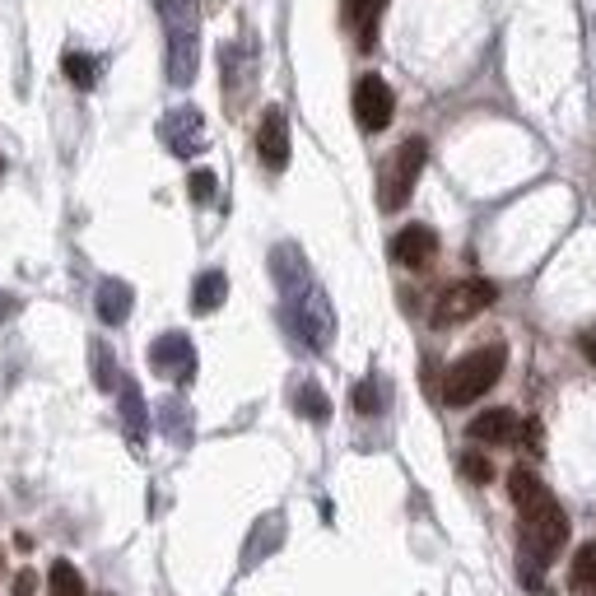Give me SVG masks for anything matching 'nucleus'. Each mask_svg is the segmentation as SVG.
<instances>
[{
  "label": "nucleus",
  "instance_id": "obj_9",
  "mask_svg": "<svg viewBox=\"0 0 596 596\" xmlns=\"http://www.w3.org/2000/svg\"><path fill=\"white\" fill-rule=\"evenodd\" d=\"M159 136L177 159H191V154H201L205 149V117L196 108H173L168 117H163Z\"/></svg>",
  "mask_w": 596,
  "mask_h": 596
},
{
  "label": "nucleus",
  "instance_id": "obj_6",
  "mask_svg": "<svg viewBox=\"0 0 596 596\" xmlns=\"http://www.w3.org/2000/svg\"><path fill=\"white\" fill-rule=\"evenodd\" d=\"M489 303H494V285H489V280H461V285H452L434 303V326L471 322V317H480Z\"/></svg>",
  "mask_w": 596,
  "mask_h": 596
},
{
  "label": "nucleus",
  "instance_id": "obj_33",
  "mask_svg": "<svg viewBox=\"0 0 596 596\" xmlns=\"http://www.w3.org/2000/svg\"><path fill=\"white\" fill-rule=\"evenodd\" d=\"M0 559H5V555H0Z\"/></svg>",
  "mask_w": 596,
  "mask_h": 596
},
{
  "label": "nucleus",
  "instance_id": "obj_8",
  "mask_svg": "<svg viewBox=\"0 0 596 596\" xmlns=\"http://www.w3.org/2000/svg\"><path fill=\"white\" fill-rule=\"evenodd\" d=\"M149 368L163 373L168 382H191L196 378V350L182 331H163L154 345H149Z\"/></svg>",
  "mask_w": 596,
  "mask_h": 596
},
{
  "label": "nucleus",
  "instance_id": "obj_17",
  "mask_svg": "<svg viewBox=\"0 0 596 596\" xmlns=\"http://www.w3.org/2000/svg\"><path fill=\"white\" fill-rule=\"evenodd\" d=\"M569 587L578 596H596V541H587L578 555H573V569H569Z\"/></svg>",
  "mask_w": 596,
  "mask_h": 596
},
{
  "label": "nucleus",
  "instance_id": "obj_25",
  "mask_svg": "<svg viewBox=\"0 0 596 596\" xmlns=\"http://www.w3.org/2000/svg\"><path fill=\"white\" fill-rule=\"evenodd\" d=\"M461 475L475 480V485H489V480H494V466H489L480 452H466V457H461Z\"/></svg>",
  "mask_w": 596,
  "mask_h": 596
},
{
  "label": "nucleus",
  "instance_id": "obj_5",
  "mask_svg": "<svg viewBox=\"0 0 596 596\" xmlns=\"http://www.w3.org/2000/svg\"><path fill=\"white\" fill-rule=\"evenodd\" d=\"M424 159H429V145L420 136H410L406 145L396 149L387 173H382V210H401L410 201V191H415V182L424 173Z\"/></svg>",
  "mask_w": 596,
  "mask_h": 596
},
{
  "label": "nucleus",
  "instance_id": "obj_15",
  "mask_svg": "<svg viewBox=\"0 0 596 596\" xmlns=\"http://www.w3.org/2000/svg\"><path fill=\"white\" fill-rule=\"evenodd\" d=\"M122 424H126V438L131 443H145V396H140L136 382L122 378Z\"/></svg>",
  "mask_w": 596,
  "mask_h": 596
},
{
  "label": "nucleus",
  "instance_id": "obj_14",
  "mask_svg": "<svg viewBox=\"0 0 596 596\" xmlns=\"http://www.w3.org/2000/svg\"><path fill=\"white\" fill-rule=\"evenodd\" d=\"M224 298H229V275L205 271L201 280H196V289H191V308L201 312V317H210L215 308H224Z\"/></svg>",
  "mask_w": 596,
  "mask_h": 596
},
{
  "label": "nucleus",
  "instance_id": "obj_31",
  "mask_svg": "<svg viewBox=\"0 0 596 596\" xmlns=\"http://www.w3.org/2000/svg\"><path fill=\"white\" fill-rule=\"evenodd\" d=\"M0 173H5V159H0Z\"/></svg>",
  "mask_w": 596,
  "mask_h": 596
},
{
  "label": "nucleus",
  "instance_id": "obj_27",
  "mask_svg": "<svg viewBox=\"0 0 596 596\" xmlns=\"http://www.w3.org/2000/svg\"><path fill=\"white\" fill-rule=\"evenodd\" d=\"M14 596H38V573L24 569L19 578H14Z\"/></svg>",
  "mask_w": 596,
  "mask_h": 596
},
{
  "label": "nucleus",
  "instance_id": "obj_16",
  "mask_svg": "<svg viewBox=\"0 0 596 596\" xmlns=\"http://www.w3.org/2000/svg\"><path fill=\"white\" fill-rule=\"evenodd\" d=\"M378 19H382V0H350V24L359 28V47L373 52L378 42Z\"/></svg>",
  "mask_w": 596,
  "mask_h": 596
},
{
  "label": "nucleus",
  "instance_id": "obj_2",
  "mask_svg": "<svg viewBox=\"0 0 596 596\" xmlns=\"http://www.w3.org/2000/svg\"><path fill=\"white\" fill-rule=\"evenodd\" d=\"M517 513H522V555L541 559L545 569H550V559L569 541V517H564V508H559L555 494L545 489V494H536L531 503H522Z\"/></svg>",
  "mask_w": 596,
  "mask_h": 596
},
{
  "label": "nucleus",
  "instance_id": "obj_28",
  "mask_svg": "<svg viewBox=\"0 0 596 596\" xmlns=\"http://www.w3.org/2000/svg\"><path fill=\"white\" fill-rule=\"evenodd\" d=\"M578 350H583V359H592V364H596V326L578 336Z\"/></svg>",
  "mask_w": 596,
  "mask_h": 596
},
{
  "label": "nucleus",
  "instance_id": "obj_18",
  "mask_svg": "<svg viewBox=\"0 0 596 596\" xmlns=\"http://www.w3.org/2000/svg\"><path fill=\"white\" fill-rule=\"evenodd\" d=\"M280 536H285V522H280V517H266V522L257 527V536H252V541H247V550H243V564H247V569H252L261 555H271L275 545H280Z\"/></svg>",
  "mask_w": 596,
  "mask_h": 596
},
{
  "label": "nucleus",
  "instance_id": "obj_7",
  "mask_svg": "<svg viewBox=\"0 0 596 596\" xmlns=\"http://www.w3.org/2000/svg\"><path fill=\"white\" fill-rule=\"evenodd\" d=\"M392 112H396V94L382 75H359L354 80V122L364 131H387Z\"/></svg>",
  "mask_w": 596,
  "mask_h": 596
},
{
  "label": "nucleus",
  "instance_id": "obj_24",
  "mask_svg": "<svg viewBox=\"0 0 596 596\" xmlns=\"http://www.w3.org/2000/svg\"><path fill=\"white\" fill-rule=\"evenodd\" d=\"M354 410H359V415H378L382 410V387L373 378H364L354 387Z\"/></svg>",
  "mask_w": 596,
  "mask_h": 596
},
{
  "label": "nucleus",
  "instance_id": "obj_29",
  "mask_svg": "<svg viewBox=\"0 0 596 596\" xmlns=\"http://www.w3.org/2000/svg\"><path fill=\"white\" fill-rule=\"evenodd\" d=\"M522 434H527V447H531V452H541V443H545V438H541V424L527 420V429H522Z\"/></svg>",
  "mask_w": 596,
  "mask_h": 596
},
{
  "label": "nucleus",
  "instance_id": "obj_10",
  "mask_svg": "<svg viewBox=\"0 0 596 596\" xmlns=\"http://www.w3.org/2000/svg\"><path fill=\"white\" fill-rule=\"evenodd\" d=\"M257 154H261V163H266L271 173H280V168L289 163V117H285V108H266V112H261Z\"/></svg>",
  "mask_w": 596,
  "mask_h": 596
},
{
  "label": "nucleus",
  "instance_id": "obj_30",
  "mask_svg": "<svg viewBox=\"0 0 596 596\" xmlns=\"http://www.w3.org/2000/svg\"><path fill=\"white\" fill-rule=\"evenodd\" d=\"M14 308H19V303H14V294H0V322H5V317H14Z\"/></svg>",
  "mask_w": 596,
  "mask_h": 596
},
{
  "label": "nucleus",
  "instance_id": "obj_1",
  "mask_svg": "<svg viewBox=\"0 0 596 596\" xmlns=\"http://www.w3.org/2000/svg\"><path fill=\"white\" fill-rule=\"evenodd\" d=\"M503 368H508V350L503 345H480V350H471L466 359H457V364L447 368L443 401L447 406H471V401H480L503 378Z\"/></svg>",
  "mask_w": 596,
  "mask_h": 596
},
{
  "label": "nucleus",
  "instance_id": "obj_22",
  "mask_svg": "<svg viewBox=\"0 0 596 596\" xmlns=\"http://www.w3.org/2000/svg\"><path fill=\"white\" fill-rule=\"evenodd\" d=\"M159 415H163V429H168V438H173V443H187V438H191V415L182 410V401H163Z\"/></svg>",
  "mask_w": 596,
  "mask_h": 596
},
{
  "label": "nucleus",
  "instance_id": "obj_3",
  "mask_svg": "<svg viewBox=\"0 0 596 596\" xmlns=\"http://www.w3.org/2000/svg\"><path fill=\"white\" fill-rule=\"evenodd\" d=\"M159 5V19L168 28V80L173 84H191L196 80V24H201V10L196 0H154Z\"/></svg>",
  "mask_w": 596,
  "mask_h": 596
},
{
  "label": "nucleus",
  "instance_id": "obj_19",
  "mask_svg": "<svg viewBox=\"0 0 596 596\" xmlns=\"http://www.w3.org/2000/svg\"><path fill=\"white\" fill-rule=\"evenodd\" d=\"M47 587H52V596H89V592H84L80 569H75L70 559H56L52 573H47Z\"/></svg>",
  "mask_w": 596,
  "mask_h": 596
},
{
  "label": "nucleus",
  "instance_id": "obj_20",
  "mask_svg": "<svg viewBox=\"0 0 596 596\" xmlns=\"http://www.w3.org/2000/svg\"><path fill=\"white\" fill-rule=\"evenodd\" d=\"M294 401H298V415H303V420H312V424H322L326 415H331V401H326V392L317 387V382H303Z\"/></svg>",
  "mask_w": 596,
  "mask_h": 596
},
{
  "label": "nucleus",
  "instance_id": "obj_32",
  "mask_svg": "<svg viewBox=\"0 0 596 596\" xmlns=\"http://www.w3.org/2000/svg\"><path fill=\"white\" fill-rule=\"evenodd\" d=\"M103 596H112V592H103Z\"/></svg>",
  "mask_w": 596,
  "mask_h": 596
},
{
  "label": "nucleus",
  "instance_id": "obj_12",
  "mask_svg": "<svg viewBox=\"0 0 596 596\" xmlns=\"http://www.w3.org/2000/svg\"><path fill=\"white\" fill-rule=\"evenodd\" d=\"M131 303H136V294H131V285L126 280H103L94 294V308H98V322L108 326H122L126 317H131Z\"/></svg>",
  "mask_w": 596,
  "mask_h": 596
},
{
  "label": "nucleus",
  "instance_id": "obj_26",
  "mask_svg": "<svg viewBox=\"0 0 596 596\" xmlns=\"http://www.w3.org/2000/svg\"><path fill=\"white\" fill-rule=\"evenodd\" d=\"M215 173H210V168H196V173H191V201H215Z\"/></svg>",
  "mask_w": 596,
  "mask_h": 596
},
{
  "label": "nucleus",
  "instance_id": "obj_21",
  "mask_svg": "<svg viewBox=\"0 0 596 596\" xmlns=\"http://www.w3.org/2000/svg\"><path fill=\"white\" fill-rule=\"evenodd\" d=\"M61 70H66V80L75 84V89H94V80H98L94 56H84V52H66L61 56Z\"/></svg>",
  "mask_w": 596,
  "mask_h": 596
},
{
  "label": "nucleus",
  "instance_id": "obj_23",
  "mask_svg": "<svg viewBox=\"0 0 596 596\" xmlns=\"http://www.w3.org/2000/svg\"><path fill=\"white\" fill-rule=\"evenodd\" d=\"M94 382L103 387V392H112V387H122V378H117V364H112L108 345H94Z\"/></svg>",
  "mask_w": 596,
  "mask_h": 596
},
{
  "label": "nucleus",
  "instance_id": "obj_4",
  "mask_svg": "<svg viewBox=\"0 0 596 596\" xmlns=\"http://www.w3.org/2000/svg\"><path fill=\"white\" fill-rule=\"evenodd\" d=\"M289 303V322H294V331L303 340H308V350H326L331 345V336H336V322H331V308H326V294L317 285H298L285 294Z\"/></svg>",
  "mask_w": 596,
  "mask_h": 596
},
{
  "label": "nucleus",
  "instance_id": "obj_13",
  "mask_svg": "<svg viewBox=\"0 0 596 596\" xmlns=\"http://www.w3.org/2000/svg\"><path fill=\"white\" fill-rule=\"evenodd\" d=\"M517 429H522V424H517L513 410H485V415H475L471 420L475 443H513Z\"/></svg>",
  "mask_w": 596,
  "mask_h": 596
},
{
  "label": "nucleus",
  "instance_id": "obj_11",
  "mask_svg": "<svg viewBox=\"0 0 596 596\" xmlns=\"http://www.w3.org/2000/svg\"><path fill=\"white\" fill-rule=\"evenodd\" d=\"M434 257H438V233L429 224H406L392 238V261H401L410 271H424Z\"/></svg>",
  "mask_w": 596,
  "mask_h": 596
}]
</instances>
